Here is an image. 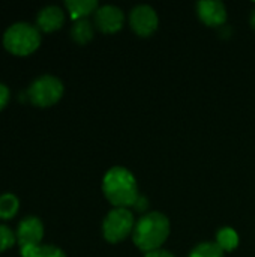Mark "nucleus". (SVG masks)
Here are the masks:
<instances>
[{
	"mask_svg": "<svg viewBox=\"0 0 255 257\" xmlns=\"http://www.w3.org/2000/svg\"><path fill=\"white\" fill-rule=\"evenodd\" d=\"M105 197L116 208L135 206L138 200V190L134 175L123 167H113L107 172L102 182Z\"/></svg>",
	"mask_w": 255,
	"mask_h": 257,
	"instance_id": "nucleus-1",
	"label": "nucleus"
},
{
	"mask_svg": "<svg viewBox=\"0 0 255 257\" xmlns=\"http://www.w3.org/2000/svg\"><path fill=\"white\" fill-rule=\"evenodd\" d=\"M170 223L164 214L152 212L138 220L134 227V242L135 245L149 253L153 250H159L164 241L168 238Z\"/></svg>",
	"mask_w": 255,
	"mask_h": 257,
	"instance_id": "nucleus-2",
	"label": "nucleus"
},
{
	"mask_svg": "<svg viewBox=\"0 0 255 257\" xmlns=\"http://www.w3.org/2000/svg\"><path fill=\"white\" fill-rule=\"evenodd\" d=\"M41 44V32L36 26L29 23H15L6 29L3 35L5 48L17 56H27L33 53Z\"/></svg>",
	"mask_w": 255,
	"mask_h": 257,
	"instance_id": "nucleus-3",
	"label": "nucleus"
},
{
	"mask_svg": "<svg viewBox=\"0 0 255 257\" xmlns=\"http://www.w3.org/2000/svg\"><path fill=\"white\" fill-rule=\"evenodd\" d=\"M26 95L32 104L38 107H50L62 98L63 84L53 75H41L29 86Z\"/></svg>",
	"mask_w": 255,
	"mask_h": 257,
	"instance_id": "nucleus-4",
	"label": "nucleus"
},
{
	"mask_svg": "<svg viewBox=\"0 0 255 257\" xmlns=\"http://www.w3.org/2000/svg\"><path fill=\"white\" fill-rule=\"evenodd\" d=\"M134 227V217L126 208H116L104 220V236L108 242H119L125 239Z\"/></svg>",
	"mask_w": 255,
	"mask_h": 257,
	"instance_id": "nucleus-5",
	"label": "nucleus"
},
{
	"mask_svg": "<svg viewBox=\"0 0 255 257\" xmlns=\"http://www.w3.org/2000/svg\"><path fill=\"white\" fill-rule=\"evenodd\" d=\"M15 236L20 244V251L38 247L44 238V224L38 217H26L18 223Z\"/></svg>",
	"mask_w": 255,
	"mask_h": 257,
	"instance_id": "nucleus-6",
	"label": "nucleus"
},
{
	"mask_svg": "<svg viewBox=\"0 0 255 257\" xmlns=\"http://www.w3.org/2000/svg\"><path fill=\"white\" fill-rule=\"evenodd\" d=\"M129 23L132 30L140 36H150L158 27V15L156 12L146 5L137 6L131 11Z\"/></svg>",
	"mask_w": 255,
	"mask_h": 257,
	"instance_id": "nucleus-7",
	"label": "nucleus"
},
{
	"mask_svg": "<svg viewBox=\"0 0 255 257\" xmlns=\"http://www.w3.org/2000/svg\"><path fill=\"white\" fill-rule=\"evenodd\" d=\"M96 27L104 33H114L122 29L123 24V12L116 6H102L95 12Z\"/></svg>",
	"mask_w": 255,
	"mask_h": 257,
	"instance_id": "nucleus-8",
	"label": "nucleus"
},
{
	"mask_svg": "<svg viewBox=\"0 0 255 257\" xmlns=\"http://www.w3.org/2000/svg\"><path fill=\"white\" fill-rule=\"evenodd\" d=\"M197 11L200 20L207 26H221L227 20V11L221 2H198Z\"/></svg>",
	"mask_w": 255,
	"mask_h": 257,
	"instance_id": "nucleus-9",
	"label": "nucleus"
},
{
	"mask_svg": "<svg viewBox=\"0 0 255 257\" xmlns=\"http://www.w3.org/2000/svg\"><path fill=\"white\" fill-rule=\"evenodd\" d=\"M65 23V12L59 6H45L36 17V27L42 32H54Z\"/></svg>",
	"mask_w": 255,
	"mask_h": 257,
	"instance_id": "nucleus-10",
	"label": "nucleus"
},
{
	"mask_svg": "<svg viewBox=\"0 0 255 257\" xmlns=\"http://www.w3.org/2000/svg\"><path fill=\"white\" fill-rule=\"evenodd\" d=\"M65 5H66V8L69 11L71 18L75 20V21L86 18L98 6L96 0H66Z\"/></svg>",
	"mask_w": 255,
	"mask_h": 257,
	"instance_id": "nucleus-11",
	"label": "nucleus"
},
{
	"mask_svg": "<svg viewBox=\"0 0 255 257\" xmlns=\"http://www.w3.org/2000/svg\"><path fill=\"white\" fill-rule=\"evenodd\" d=\"M72 39L78 44H86L93 38V26L87 18L77 20L71 29Z\"/></svg>",
	"mask_w": 255,
	"mask_h": 257,
	"instance_id": "nucleus-12",
	"label": "nucleus"
},
{
	"mask_svg": "<svg viewBox=\"0 0 255 257\" xmlns=\"http://www.w3.org/2000/svg\"><path fill=\"white\" fill-rule=\"evenodd\" d=\"M20 208V200L12 193H5L0 196V218L11 220L15 217Z\"/></svg>",
	"mask_w": 255,
	"mask_h": 257,
	"instance_id": "nucleus-13",
	"label": "nucleus"
},
{
	"mask_svg": "<svg viewBox=\"0 0 255 257\" xmlns=\"http://www.w3.org/2000/svg\"><path fill=\"white\" fill-rule=\"evenodd\" d=\"M216 244L219 245V248L222 251H231V250H234L237 247L239 236H237V233L233 229L224 227L216 235Z\"/></svg>",
	"mask_w": 255,
	"mask_h": 257,
	"instance_id": "nucleus-14",
	"label": "nucleus"
},
{
	"mask_svg": "<svg viewBox=\"0 0 255 257\" xmlns=\"http://www.w3.org/2000/svg\"><path fill=\"white\" fill-rule=\"evenodd\" d=\"M20 253L23 257H66L60 248L54 245H38Z\"/></svg>",
	"mask_w": 255,
	"mask_h": 257,
	"instance_id": "nucleus-15",
	"label": "nucleus"
},
{
	"mask_svg": "<svg viewBox=\"0 0 255 257\" xmlns=\"http://www.w3.org/2000/svg\"><path fill=\"white\" fill-rule=\"evenodd\" d=\"M189 257H224V251L219 248L218 244H212V242H204L200 244L198 247H195Z\"/></svg>",
	"mask_w": 255,
	"mask_h": 257,
	"instance_id": "nucleus-16",
	"label": "nucleus"
},
{
	"mask_svg": "<svg viewBox=\"0 0 255 257\" xmlns=\"http://www.w3.org/2000/svg\"><path fill=\"white\" fill-rule=\"evenodd\" d=\"M15 242H17L15 233L8 226L0 224V253L11 248Z\"/></svg>",
	"mask_w": 255,
	"mask_h": 257,
	"instance_id": "nucleus-17",
	"label": "nucleus"
},
{
	"mask_svg": "<svg viewBox=\"0 0 255 257\" xmlns=\"http://www.w3.org/2000/svg\"><path fill=\"white\" fill-rule=\"evenodd\" d=\"M8 101H9V89L3 83H0V110L6 107Z\"/></svg>",
	"mask_w": 255,
	"mask_h": 257,
	"instance_id": "nucleus-18",
	"label": "nucleus"
},
{
	"mask_svg": "<svg viewBox=\"0 0 255 257\" xmlns=\"http://www.w3.org/2000/svg\"><path fill=\"white\" fill-rule=\"evenodd\" d=\"M144 257H174L171 253L165 251V250H153V251H149L146 253Z\"/></svg>",
	"mask_w": 255,
	"mask_h": 257,
	"instance_id": "nucleus-19",
	"label": "nucleus"
},
{
	"mask_svg": "<svg viewBox=\"0 0 255 257\" xmlns=\"http://www.w3.org/2000/svg\"><path fill=\"white\" fill-rule=\"evenodd\" d=\"M135 208H137L138 211H143L144 208H147V200L143 199V197H138V200H137V203H135Z\"/></svg>",
	"mask_w": 255,
	"mask_h": 257,
	"instance_id": "nucleus-20",
	"label": "nucleus"
},
{
	"mask_svg": "<svg viewBox=\"0 0 255 257\" xmlns=\"http://www.w3.org/2000/svg\"><path fill=\"white\" fill-rule=\"evenodd\" d=\"M251 23H252V26L255 27V11L252 12V17H251Z\"/></svg>",
	"mask_w": 255,
	"mask_h": 257,
	"instance_id": "nucleus-21",
	"label": "nucleus"
}]
</instances>
